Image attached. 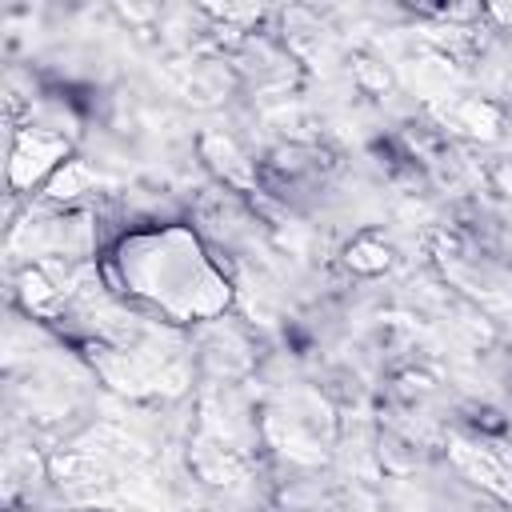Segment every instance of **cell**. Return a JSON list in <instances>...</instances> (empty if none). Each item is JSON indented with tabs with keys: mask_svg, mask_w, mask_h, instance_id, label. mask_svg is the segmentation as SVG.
<instances>
[{
	"mask_svg": "<svg viewBox=\"0 0 512 512\" xmlns=\"http://www.w3.org/2000/svg\"><path fill=\"white\" fill-rule=\"evenodd\" d=\"M112 276L124 296L172 316V320H208L228 304V280L208 260L200 240L188 228H152L132 232L112 252Z\"/></svg>",
	"mask_w": 512,
	"mask_h": 512,
	"instance_id": "1",
	"label": "cell"
},
{
	"mask_svg": "<svg viewBox=\"0 0 512 512\" xmlns=\"http://www.w3.org/2000/svg\"><path fill=\"white\" fill-rule=\"evenodd\" d=\"M60 164H68L60 136L40 132V128H36V132H24V136L16 140V148H12V184H16V188H32L40 176L56 172Z\"/></svg>",
	"mask_w": 512,
	"mask_h": 512,
	"instance_id": "2",
	"label": "cell"
}]
</instances>
